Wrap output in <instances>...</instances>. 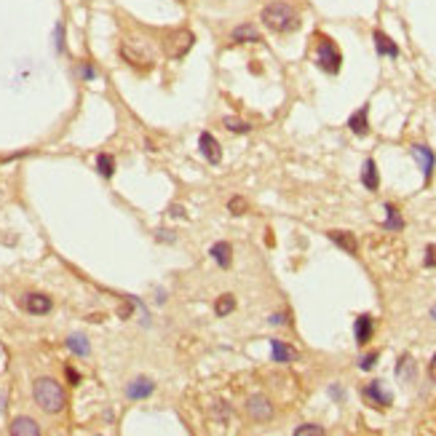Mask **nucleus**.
Segmentation results:
<instances>
[{
	"instance_id": "nucleus-6",
	"label": "nucleus",
	"mask_w": 436,
	"mask_h": 436,
	"mask_svg": "<svg viewBox=\"0 0 436 436\" xmlns=\"http://www.w3.org/2000/svg\"><path fill=\"white\" fill-rule=\"evenodd\" d=\"M412 158L421 163V169H423L425 174V180H431V174H434V153H431V147H425V145H412Z\"/></svg>"
},
{
	"instance_id": "nucleus-23",
	"label": "nucleus",
	"mask_w": 436,
	"mask_h": 436,
	"mask_svg": "<svg viewBox=\"0 0 436 436\" xmlns=\"http://www.w3.org/2000/svg\"><path fill=\"white\" fill-rule=\"evenodd\" d=\"M96 169H99L102 177H113V172H116V161H113V156L102 153V156L96 158Z\"/></svg>"
},
{
	"instance_id": "nucleus-17",
	"label": "nucleus",
	"mask_w": 436,
	"mask_h": 436,
	"mask_svg": "<svg viewBox=\"0 0 436 436\" xmlns=\"http://www.w3.org/2000/svg\"><path fill=\"white\" fill-rule=\"evenodd\" d=\"M330 238L340 247V249H345L348 254H356V238H354V233H348V230H332Z\"/></svg>"
},
{
	"instance_id": "nucleus-16",
	"label": "nucleus",
	"mask_w": 436,
	"mask_h": 436,
	"mask_svg": "<svg viewBox=\"0 0 436 436\" xmlns=\"http://www.w3.org/2000/svg\"><path fill=\"white\" fill-rule=\"evenodd\" d=\"M270 351H273V361L278 364H289L297 359V351H292L289 345H284L281 340H270Z\"/></svg>"
},
{
	"instance_id": "nucleus-9",
	"label": "nucleus",
	"mask_w": 436,
	"mask_h": 436,
	"mask_svg": "<svg viewBox=\"0 0 436 436\" xmlns=\"http://www.w3.org/2000/svg\"><path fill=\"white\" fill-rule=\"evenodd\" d=\"M209 254H212V260L220 265V268H230V263H233V249H230L228 241H217Z\"/></svg>"
},
{
	"instance_id": "nucleus-28",
	"label": "nucleus",
	"mask_w": 436,
	"mask_h": 436,
	"mask_svg": "<svg viewBox=\"0 0 436 436\" xmlns=\"http://www.w3.org/2000/svg\"><path fill=\"white\" fill-rule=\"evenodd\" d=\"M228 209H230L233 214H244V212H247V201H244V199H230Z\"/></svg>"
},
{
	"instance_id": "nucleus-1",
	"label": "nucleus",
	"mask_w": 436,
	"mask_h": 436,
	"mask_svg": "<svg viewBox=\"0 0 436 436\" xmlns=\"http://www.w3.org/2000/svg\"><path fill=\"white\" fill-rule=\"evenodd\" d=\"M263 22L273 32H292V30L300 27V16H297V11L292 8L289 3L278 0V3H270V6L263 8Z\"/></svg>"
},
{
	"instance_id": "nucleus-32",
	"label": "nucleus",
	"mask_w": 436,
	"mask_h": 436,
	"mask_svg": "<svg viewBox=\"0 0 436 436\" xmlns=\"http://www.w3.org/2000/svg\"><path fill=\"white\" fill-rule=\"evenodd\" d=\"M270 324H287V316H284V313H276V316H270Z\"/></svg>"
},
{
	"instance_id": "nucleus-35",
	"label": "nucleus",
	"mask_w": 436,
	"mask_h": 436,
	"mask_svg": "<svg viewBox=\"0 0 436 436\" xmlns=\"http://www.w3.org/2000/svg\"><path fill=\"white\" fill-rule=\"evenodd\" d=\"M431 375L436 378V356H434V364H431Z\"/></svg>"
},
{
	"instance_id": "nucleus-4",
	"label": "nucleus",
	"mask_w": 436,
	"mask_h": 436,
	"mask_svg": "<svg viewBox=\"0 0 436 436\" xmlns=\"http://www.w3.org/2000/svg\"><path fill=\"white\" fill-rule=\"evenodd\" d=\"M193 43H196V38H193L190 30H174V32H169V38L163 40V49L172 59H182L193 49Z\"/></svg>"
},
{
	"instance_id": "nucleus-15",
	"label": "nucleus",
	"mask_w": 436,
	"mask_h": 436,
	"mask_svg": "<svg viewBox=\"0 0 436 436\" xmlns=\"http://www.w3.org/2000/svg\"><path fill=\"white\" fill-rule=\"evenodd\" d=\"M375 49H378V54H383V56H394V59L399 56V46L385 32H380V30L375 32Z\"/></svg>"
},
{
	"instance_id": "nucleus-21",
	"label": "nucleus",
	"mask_w": 436,
	"mask_h": 436,
	"mask_svg": "<svg viewBox=\"0 0 436 436\" xmlns=\"http://www.w3.org/2000/svg\"><path fill=\"white\" fill-rule=\"evenodd\" d=\"M67 348H70L73 354H78V356H89V343H86L83 335H70V337H67Z\"/></svg>"
},
{
	"instance_id": "nucleus-27",
	"label": "nucleus",
	"mask_w": 436,
	"mask_h": 436,
	"mask_svg": "<svg viewBox=\"0 0 436 436\" xmlns=\"http://www.w3.org/2000/svg\"><path fill=\"white\" fill-rule=\"evenodd\" d=\"M54 46H56V51L65 49V27L62 25H56V30H54Z\"/></svg>"
},
{
	"instance_id": "nucleus-8",
	"label": "nucleus",
	"mask_w": 436,
	"mask_h": 436,
	"mask_svg": "<svg viewBox=\"0 0 436 436\" xmlns=\"http://www.w3.org/2000/svg\"><path fill=\"white\" fill-rule=\"evenodd\" d=\"M367 116H370V107H359L356 113L348 118V129L356 134V137H364V134L370 132V120H367Z\"/></svg>"
},
{
	"instance_id": "nucleus-18",
	"label": "nucleus",
	"mask_w": 436,
	"mask_h": 436,
	"mask_svg": "<svg viewBox=\"0 0 436 436\" xmlns=\"http://www.w3.org/2000/svg\"><path fill=\"white\" fill-rule=\"evenodd\" d=\"M361 182H364V187H367V190H378V185H380V177H378V166H375V161H372V158L364 161Z\"/></svg>"
},
{
	"instance_id": "nucleus-7",
	"label": "nucleus",
	"mask_w": 436,
	"mask_h": 436,
	"mask_svg": "<svg viewBox=\"0 0 436 436\" xmlns=\"http://www.w3.org/2000/svg\"><path fill=\"white\" fill-rule=\"evenodd\" d=\"M247 412H249L254 421H270L273 415V404L265 397H251L249 404H247Z\"/></svg>"
},
{
	"instance_id": "nucleus-26",
	"label": "nucleus",
	"mask_w": 436,
	"mask_h": 436,
	"mask_svg": "<svg viewBox=\"0 0 436 436\" xmlns=\"http://www.w3.org/2000/svg\"><path fill=\"white\" fill-rule=\"evenodd\" d=\"M225 126H228L230 132H236V134H247V132H251L249 123H244V120H238V118H225Z\"/></svg>"
},
{
	"instance_id": "nucleus-19",
	"label": "nucleus",
	"mask_w": 436,
	"mask_h": 436,
	"mask_svg": "<svg viewBox=\"0 0 436 436\" xmlns=\"http://www.w3.org/2000/svg\"><path fill=\"white\" fill-rule=\"evenodd\" d=\"M230 38L236 43H254V40H260V30L254 25H238Z\"/></svg>"
},
{
	"instance_id": "nucleus-33",
	"label": "nucleus",
	"mask_w": 436,
	"mask_h": 436,
	"mask_svg": "<svg viewBox=\"0 0 436 436\" xmlns=\"http://www.w3.org/2000/svg\"><path fill=\"white\" fill-rule=\"evenodd\" d=\"M80 75H83V78H94V70L89 65L86 67H80Z\"/></svg>"
},
{
	"instance_id": "nucleus-11",
	"label": "nucleus",
	"mask_w": 436,
	"mask_h": 436,
	"mask_svg": "<svg viewBox=\"0 0 436 436\" xmlns=\"http://www.w3.org/2000/svg\"><path fill=\"white\" fill-rule=\"evenodd\" d=\"M153 391H156V385H153V380H147V378H137V380H132L129 388H126L129 399H145V397H150Z\"/></svg>"
},
{
	"instance_id": "nucleus-36",
	"label": "nucleus",
	"mask_w": 436,
	"mask_h": 436,
	"mask_svg": "<svg viewBox=\"0 0 436 436\" xmlns=\"http://www.w3.org/2000/svg\"><path fill=\"white\" fill-rule=\"evenodd\" d=\"M431 316H434V318H436V308H431Z\"/></svg>"
},
{
	"instance_id": "nucleus-20",
	"label": "nucleus",
	"mask_w": 436,
	"mask_h": 436,
	"mask_svg": "<svg viewBox=\"0 0 436 436\" xmlns=\"http://www.w3.org/2000/svg\"><path fill=\"white\" fill-rule=\"evenodd\" d=\"M385 214H388V220H385V230H401L404 228V220H401V214L394 204H385Z\"/></svg>"
},
{
	"instance_id": "nucleus-30",
	"label": "nucleus",
	"mask_w": 436,
	"mask_h": 436,
	"mask_svg": "<svg viewBox=\"0 0 436 436\" xmlns=\"http://www.w3.org/2000/svg\"><path fill=\"white\" fill-rule=\"evenodd\" d=\"M425 268H436V244L425 249Z\"/></svg>"
},
{
	"instance_id": "nucleus-10",
	"label": "nucleus",
	"mask_w": 436,
	"mask_h": 436,
	"mask_svg": "<svg viewBox=\"0 0 436 436\" xmlns=\"http://www.w3.org/2000/svg\"><path fill=\"white\" fill-rule=\"evenodd\" d=\"M364 397L372 399V401H375V404H380V407H385V404H391V401H394V397L385 391L380 380H375V383L367 385V388H364Z\"/></svg>"
},
{
	"instance_id": "nucleus-22",
	"label": "nucleus",
	"mask_w": 436,
	"mask_h": 436,
	"mask_svg": "<svg viewBox=\"0 0 436 436\" xmlns=\"http://www.w3.org/2000/svg\"><path fill=\"white\" fill-rule=\"evenodd\" d=\"M233 308H236L233 294H223V297H217V303H214V313H217V316H228Z\"/></svg>"
},
{
	"instance_id": "nucleus-2",
	"label": "nucleus",
	"mask_w": 436,
	"mask_h": 436,
	"mask_svg": "<svg viewBox=\"0 0 436 436\" xmlns=\"http://www.w3.org/2000/svg\"><path fill=\"white\" fill-rule=\"evenodd\" d=\"M35 401H38V407L43 412H62L65 407V391H62V385L51 380V378H40L35 380Z\"/></svg>"
},
{
	"instance_id": "nucleus-29",
	"label": "nucleus",
	"mask_w": 436,
	"mask_h": 436,
	"mask_svg": "<svg viewBox=\"0 0 436 436\" xmlns=\"http://www.w3.org/2000/svg\"><path fill=\"white\" fill-rule=\"evenodd\" d=\"M375 361H378V351H372V354H367V356L361 359V361H359V367H361V370L367 372V370H372V367H375Z\"/></svg>"
},
{
	"instance_id": "nucleus-3",
	"label": "nucleus",
	"mask_w": 436,
	"mask_h": 436,
	"mask_svg": "<svg viewBox=\"0 0 436 436\" xmlns=\"http://www.w3.org/2000/svg\"><path fill=\"white\" fill-rule=\"evenodd\" d=\"M316 65L324 70V73H340V65H343V54L337 51V46L332 43L330 38H318V49H316Z\"/></svg>"
},
{
	"instance_id": "nucleus-12",
	"label": "nucleus",
	"mask_w": 436,
	"mask_h": 436,
	"mask_svg": "<svg viewBox=\"0 0 436 436\" xmlns=\"http://www.w3.org/2000/svg\"><path fill=\"white\" fill-rule=\"evenodd\" d=\"M25 308L30 311V313L40 316V313H49V311H51V300H49L46 294H27Z\"/></svg>"
},
{
	"instance_id": "nucleus-5",
	"label": "nucleus",
	"mask_w": 436,
	"mask_h": 436,
	"mask_svg": "<svg viewBox=\"0 0 436 436\" xmlns=\"http://www.w3.org/2000/svg\"><path fill=\"white\" fill-rule=\"evenodd\" d=\"M199 145H201V153H204V158L209 161V163H220L223 161V147H220V142L214 139L209 132H204L199 137Z\"/></svg>"
},
{
	"instance_id": "nucleus-13",
	"label": "nucleus",
	"mask_w": 436,
	"mask_h": 436,
	"mask_svg": "<svg viewBox=\"0 0 436 436\" xmlns=\"http://www.w3.org/2000/svg\"><path fill=\"white\" fill-rule=\"evenodd\" d=\"M372 330H375V321H372V316H359L356 324H354V335H356V343H359V345L370 343Z\"/></svg>"
},
{
	"instance_id": "nucleus-14",
	"label": "nucleus",
	"mask_w": 436,
	"mask_h": 436,
	"mask_svg": "<svg viewBox=\"0 0 436 436\" xmlns=\"http://www.w3.org/2000/svg\"><path fill=\"white\" fill-rule=\"evenodd\" d=\"M11 434L13 436H38L40 428L32 418H16L11 423Z\"/></svg>"
},
{
	"instance_id": "nucleus-34",
	"label": "nucleus",
	"mask_w": 436,
	"mask_h": 436,
	"mask_svg": "<svg viewBox=\"0 0 436 436\" xmlns=\"http://www.w3.org/2000/svg\"><path fill=\"white\" fill-rule=\"evenodd\" d=\"M182 214H185L182 212V206H172V217H182Z\"/></svg>"
},
{
	"instance_id": "nucleus-25",
	"label": "nucleus",
	"mask_w": 436,
	"mask_h": 436,
	"mask_svg": "<svg viewBox=\"0 0 436 436\" xmlns=\"http://www.w3.org/2000/svg\"><path fill=\"white\" fill-rule=\"evenodd\" d=\"M324 434V428L321 425H313V423H305V425H297L294 428V436H321Z\"/></svg>"
},
{
	"instance_id": "nucleus-24",
	"label": "nucleus",
	"mask_w": 436,
	"mask_h": 436,
	"mask_svg": "<svg viewBox=\"0 0 436 436\" xmlns=\"http://www.w3.org/2000/svg\"><path fill=\"white\" fill-rule=\"evenodd\" d=\"M397 375H399V378H412V375H415V364H412V356H401V359H399Z\"/></svg>"
},
{
	"instance_id": "nucleus-31",
	"label": "nucleus",
	"mask_w": 436,
	"mask_h": 436,
	"mask_svg": "<svg viewBox=\"0 0 436 436\" xmlns=\"http://www.w3.org/2000/svg\"><path fill=\"white\" fill-rule=\"evenodd\" d=\"M67 378H70V380H73V385H78V380H80V375L75 370H70V367H67Z\"/></svg>"
}]
</instances>
